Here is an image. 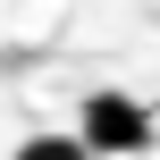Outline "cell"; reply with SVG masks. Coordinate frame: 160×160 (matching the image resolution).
I'll return each mask as SVG.
<instances>
[{
    "label": "cell",
    "instance_id": "obj_1",
    "mask_svg": "<svg viewBox=\"0 0 160 160\" xmlns=\"http://www.w3.org/2000/svg\"><path fill=\"white\" fill-rule=\"evenodd\" d=\"M160 127H152V110L135 101V93H84V118H76V143L93 160H127V152H143Z\"/></svg>",
    "mask_w": 160,
    "mask_h": 160
},
{
    "label": "cell",
    "instance_id": "obj_2",
    "mask_svg": "<svg viewBox=\"0 0 160 160\" xmlns=\"http://www.w3.org/2000/svg\"><path fill=\"white\" fill-rule=\"evenodd\" d=\"M8 160H93V152H84L76 135H25V143H17Z\"/></svg>",
    "mask_w": 160,
    "mask_h": 160
}]
</instances>
